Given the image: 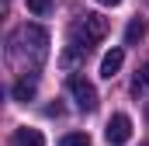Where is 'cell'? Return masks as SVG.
Wrapping results in <instances>:
<instances>
[{
  "instance_id": "cell-1",
  "label": "cell",
  "mask_w": 149,
  "mask_h": 146,
  "mask_svg": "<svg viewBox=\"0 0 149 146\" xmlns=\"http://www.w3.org/2000/svg\"><path fill=\"white\" fill-rule=\"evenodd\" d=\"M10 45H14V49H10L14 59L24 56L31 66H38V63H45V56H49V32H45L42 25H21Z\"/></svg>"
},
{
  "instance_id": "cell-2",
  "label": "cell",
  "mask_w": 149,
  "mask_h": 146,
  "mask_svg": "<svg viewBox=\"0 0 149 146\" xmlns=\"http://www.w3.org/2000/svg\"><path fill=\"white\" fill-rule=\"evenodd\" d=\"M104 35H108V18H101V14H83V18L76 21V28H73V45L90 49V45H97Z\"/></svg>"
},
{
  "instance_id": "cell-3",
  "label": "cell",
  "mask_w": 149,
  "mask_h": 146,
  "mask_svg": "<svg viewBox=\"0 0 149 146\" xmlns=\"http://www.w3.org/2000/svg\"><path fill=\"white\" fill-rule=\"evenodd\" d=\"M70 94H73V101H76L80 111H94L97 108V91H94V84L87 77H80V73L70 77Z\"/></svg>"
},
{
  "instance_id": "cell-4",
  "label": "cell",
  "mask_w": 149,
  "mask_h": 146,
  "mask_svg": "<svg viewBox=\"0 0 149 146\" xmlns=\"http://www.w3.org/2000/svg\"><path fill=\"white\" fill-rule=\"evenodd\" d=\"M104 139H108L111 146H125L128 139H132V118H128L125 111H118V115L108 118V125H104Z\"/></svg>"
},
{
  "instance_id": "cell-5",
  "label": "cell",
  "mask_w": 149,
  "mask_h": 146,
  "mask_svg": "<svg viewBox=\"0 0 149 146\" xmlns=\"http://www.w3.org/2000/svg\"><path fill=\"white\" fill-rule=\"evenodd\" d=\"M35 91H38V77H35V73H24V77H21V80H17L14 87H10L14 101H24V105H28V101L35 98Z\"/></svg>"
},
{
  "instance_id": "cell-6",
  "label": "cell",
  "mask_w": 149,
  "mask_h": 146,
  "mask_svg": "<svg viewBox=\"0 0 149 146\" xmlns=\"http://www.w3.org/2000/svg\"><path fill=\"white\" fill-rule=\"evenodd\" d=\"M121 63H125V49H111V52H104V59H101V77H104V80L118 77Z\"/></svg>"
},
{
  "instance_id": "cell-7",
  "label": "cell",
  "mask_w": 149,
  "mask_h": 146,
  "mask_svg": "<svg viewBox=\"0 0 149 146\" xmlns=\"http://www.w3.org/2000/svg\"><path fill=\"white\" fill-rule=\"evenodd\" d=\"M10 143L14 146H45V136L38 132V129H14V136H10Z\"/></svg>"
},
{
  "instance_id": "cell-8",
  "label": "cell",
  "mask_w": 149,
  "mask_h": 146,
  "mask_svg": "<svg viewBox=\"0 0 149 146\" xmlns=\"http://www.w3.org/2000/svg\"><path fill=\"white\" fill-rule=\"evenodd\" d=\"M83 56H87V49H80V45H73V42H70V45H66V52L59 56V66H63V70H73Z\"/></svg>"
},
{
  "instance_id": "cell-9",
  "label": "cell",
  "mask_w": 149,
  "mask_h": 146,
  "mask_svg": "<svg viewBox=\"0 0 149 146\" xmlns=\"http://www.w3.org/2000/svg\"><path fill=\"white\" fill-rule=\"evenodd\" d=\"M146 91H149V63L135 73V80H132V94H135V98H142Z\"/></svg>"
},
{
  "instance_id": "cell-10",
  "label": "cell",
  "mask_w": 149,
  "mask_h": 146,
  "mask_svg": "<svg viewBox=\"0 0 149 146\" xmlns=\"http://www.w3.org/2000/svg\"><path fill=\"white\" fill-rule=\"evenodd\" d=\"M142 35H146V21H139V18H135V21H128V28H125V42H128V45H135Z\"/></svg>"
},
{
  "instance_id": "cell-11",
  "label": "cell",
  "mask_w": 149,
  "mask_h": 146,
  "mask_svg": "<svg viewBox=\"0 0 149 146\" xmlns=\"http://www.w3.org/2000/svg\"><path fill=\"white\" fill-rule=\"evenodd\" d=\"M59 146H90V136L87 132H70V136H63Z\"/></svg>"
},
{
  "instance_id": "cell-12",
  "label": "cell",
  "mask_w": 149,
  "mask_h": 146,
  "mask_svg": "<svg viewBox=\"0 0 149 146\" xmlns=\"http://www.w3.org/2000/svg\"><path fill=\"white\" fill-rule=\"evenodd\" d=\"M28 11H31L35 18H45V14L52 11V0H28Z\"/></svg>"
},
{
  "instance_id": "cell-13",
  "label": "cell",
  "mask_w": 149,
  "mask_h": 146,
  "mask_svg": "<svg viewBox=\"0 0 149 146\" xmlns=\"http://www.w3.org/2000/svg\"><path fill=\"white\" fill-rule=\"evenodd\" d=\"M97 4H104V7H118L121 0H97Z\"/></svg>"
},
{
  "instance_id": "cell-14",
  "label": "cell",
  "mask_w": 149,
  "mask_h": 146,
  "mask_svg": "<svg viewBox=\"0 0 149 146\" xmlns=\"http://www.w3.org/2000/svg\"><path fill=\"white\" fill-rule=\"evenodd\" d=\"M146 146H149V143H146Z\"/></svg>"
}]
</instances>
